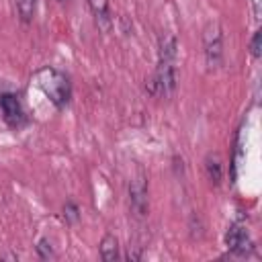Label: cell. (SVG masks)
Listing matches in <instances>:
<instances>
[{
  "instance_id": "12",
  "label": "cell",
  "mask_w": 262,
  "mask_h": 262,
  "mask_svg": "<svg viewBox=\"0 0 262 262\" xmlns=\"http://www.w3.org/2000/svg\"><path fill=\"white\" fill-rule=\"evenodd\" d=\"M63 219H66V223H78V219H80V209H78V205H76L74 201H68V203L63 205Z\"/></svg>"
},
{
  "instance_id": "9",
  "label": "cell",
  "mask_w": 262,
  "mask_h": 262,
  "mask_svg": "<svg viewBox=\"0 0 262 262\" xmlns=\"http://www.w3.org/2000/svg\"><path fill=\"white\" fill-rule=\"evenodd\" d=\"M205 172H207V178L211 184H219L221 178H223V164H221V158L217 154H209L207 160H205Z\"/></svg>"
},
{
  "instance_id": "3",
  "label": "cell",
  "mask_w": 262,
  "mask_h": 262,
  "mask_svg": "<svg viewBox=\"0 0 262 262\" xmlns=\"http://www.w3.org/2000/svg\"><path fill=\"white\" fill-rule=\"evenodd\" d=\"M203 49L209 68H217L223 59V31L217 23H209L203 31Z\"/></svg>"
},
{
  "instance_id": "10",
  "label": "cell",
  "mask_w": 262,
  "mask_h": 262,
  "mask_svg": "<svg viewBox=\"0 0 262 262\" xmlns=\"http://www.w3.org/2000/svg\"><path fill=\"white\" fill-rule=\"evenodd\" d=\"M100 258L104 262H115L119 258V239L113 233H106L100 239Z\"/></svg>"
},
{
  "instance_id": "5",
  "label": "cell",
  "mask_w": 262,
  "mask_h": 262,
  "mask_svg": "<svg viewBox=\"0 0 262 262\" xmlns=\"http://www.w3.org/2000/svg\"><path fill=\"white\" fill-rule=\"evenodd\" d=\"M129 203L137 217H145L149 203H147V180L143 174H137L129 184Z\"/></svg>"
},
{
  "instance_id": "8",
  "label": "cell",
  "mask_w": 262,
  "mask_h": 262,
  "mask_svg": "<svg viewBox=\"0 0 262 262\" xmlns=\"http://www.w3.org/2000/svg\"><path fill=\"white\" fill-rule=\"evenodd\" d=\"M90 4V10L98 23V27L102 31H108L111 29V12H108V0H88Z\"/></svg>"
},
{
  "instance_id": "6",
  "label": "cell",
  "mask_w": 262,
  "mask_h": 262,
  "mask_svg": "<svg viewBox=\"0 0 262 262\" xmlns=\"http://www.w3.org/2000/svg\"><path fill=\"white\" fill-rule=\"evenodd\" d=\"M0 108L4 113V121L10 127H20L25 123V111H23V104H20L16 94L2 92L0 94Z\"/></svg>"
},
{
  "instance_id": "13",
  "label": "cell",
  "mask_w": 262,
  "mask_h": 262,
  "mask_svg": "<svg viewBox=\"0 0 262 262\" xmlns=\"http://www.w3.org/2000/svg\"><path fill=\"white\" fill-rule=\"evenodd\" d=\"M37 254H39V258H43V260H49V258H55V252H53V246H51V242H49L47 237H41V239L37 242Z\"/></svg>"
},
{
  "instance_id": "11",
  "label": "cell",
  "mask_w": 262,
  "mask_h": 262,
  "mask_svg": "<svg viewBox=\"0 0 262 262\" xmlns=\"http://www.w3.org/2000/svg\"><path fill=\"white\" fill-rule=\"evenodd\" d=\"M35 6H37V0H16V10H18V16H20L23 23H31L33 20Z\"/></svg>"
},
{
  "instance_id": "15",
  "label": "cell",
  "mask_w": 262,
  "mask_h": 262,
  "mask_svg": "<svg viewBox=\"0 0 262 262\" xmlns=\"http://www.w3.org/2000/svg\"><path fill=\"white\" fill-rule=\"evenodd\" d=\"M57 2H66V0H57Z\"/></svg>"
},
{
  "instance_id": "4",
  "label": "cell",
  "mask_w": 262,
  "mask_h": 262,
  "mask_svg": "<svg viewBox=\"0 0 262 262\" xmlns=\"http://www.w3.org/2000/svg\"><path fill=\"white\" fill-rule=\"evenodd\" d=\"M225 246L237 256H248L254 248V242L250 239V233L242 223H231L225 233Z\"/></svg>"
},
{
  "instance_id": "14",
  "label": "cell",
  "mask_w": 262,
  "mask_h": 262,
  "mask_svg": "<svg viewBox=\"0 0 262 262\" xmlns=\"http://www.w3.org/2000/svg\"><path fill=\"white\" fill-rule=\"evenodd\" d=\"M250 53L254 57H260V53H262V31H256L252 35V39H250Z\"/></svg>"
},
{
  "instance_id": "7",
  "label": "cell",
  "mask_w": 262,
  "mask_h": 262,
  "mask_svg": "<svg viewBox=\"0 0 262 262\" xmlns=\"http://www.w3.org/2000/svg\"><path fill=\"white\" fill-rule=\"evenodd\" d=\"M178 55V41L172 33H162L158 39V57L160 61H176Z\"/></svg>"
},
{
  "instance_id": "1",
  "label": "cell",
  "mask_w": 262,
  "mask_h": 262,
  "mask_svg": "<svg viewBox=\"0 0 262 262\" xmlns=\"http://www.w3.org/2000/svg\"><path fill=\"white\" fill-rule=\"evenodd\" d=\"M39 88L43 90V94L57 106V108H63L68 106L70 98H72V84H70V78L55 70V68H43L37 72L35 76Z\"/></svg>"
},
{
  "instance_id": "2",
  "label": "cell",
  "mask_w": 262,
  "mask_h": 262,
  "mask_svg": "<svg viewBox=\"0 0 262 262\" xmlns=\"http://www.w3.org/2000/svg\"><path fill=\"white\" fill-rule=\"evenodd\" d=\"M176 61H158V70L156 74L149 78L147 90L149 94H158V96H170L176 90V82H178V74H176Z\"/></svg>"
}]
</instances>
